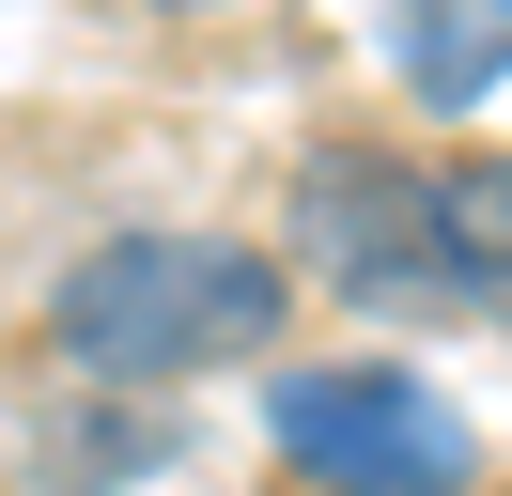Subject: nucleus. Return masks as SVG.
<instances>
[{
  "instance_id": "nucleus-1",
  "label": "nucleus",
  "mask_w": 512,
  "mask_h": 496,
  "mask_svg": "<svg viewBox=\"0 0 512 496\" xmlns=\"http://www.w3.org/2000/svg\"><path fill=\"white\" fill-rule=\"evenodd\" d=\"M280 326H295V264L249 248V233H109L47 279V357L109 403L280 357Z\"/></svg>"
},
{
  "instance_id": "nucleus-2",
  "label": "nucleus",
  "mask_w": 512,
  "mask_h": 496,
  "mask_svg": "<svg viewBox=\"0 0 512 496\" xmlns=\"http://www.w3.org/2000/svg\"><path fill=\"white\" fill-rule=\"evenodd\" d=\"M264 450L295 465L311 496H466L481 481V434L435 372H388V357H295L264 372Z\"/></svg>"
},
{
  "instance_id": "nucleus-3",
  "label": "nucleus",
  "mask_w": 512,
  "mask_h": 496,
  "mask_svg": "<svg viewBox=\"0 0 512 496\" xmlns=\"http://www.w3.org/2000/svg\"><path fill=\"white\" fill-rule=\"evenodd\" d=\"M280 248H295V279H326L342 310H466L450 233H435V155H404V140H311Z\"/></svg>"
},
{
  "instance_id": "nucleus-4",
  "label": "nucleus",
  "mask_w": 512,
  "mask_h": 496,
  "mask_svg": "<svg viewBox=\"0 0 512 496\" xmlns=\"http://www.w3.org/2000/svg\"><path fill=\"white\" fill-rule=\"evenodd\" d=\"M404 16V93L419 109H481L512 78V0H388Z\"/></svg>"
},
{
  "instance_id": "nucleus-5",
  "label": "nucleus",
  "mask_w": 512,
  "mask_h": 496,
  "mask_svg": "<svg viewBox=\"0 0 512 496\" xmlns=\"http://www.w3.org/2000/svg\"><path fill=\"white\" fill-rule=\"evenodd\" d=\"M435 233H450L466 310H512V155H450L435 171Z\"/></svg>"
},
{
  "instance_id": "nucleus-6",
  "label": "nucleus",
  "mask_w": 512,
  "mask_h": 496,
  "mask_svg": "<svg viewBox=\"0 0 512 496\" xmlns=\"http://www.w3.org/2000/svg\"><path fill=\"white\" fill-rule=\"evenodd\" d=\"M140 16H218V0H140Z\"/></svg>"
}]
</instances>
